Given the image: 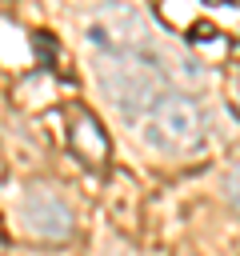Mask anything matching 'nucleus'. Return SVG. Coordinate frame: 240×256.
I'll return each mask as SVG.
<instances>
[{
  "mask_svg": "<svg viewBox=\"0 0 240 256\" xmlns=\"http://www.w3.org/2000/svg\"><path fill=\"white\" fill-rule=\"evenodd\" d=\"M96 80H100V92L128 120H144L152 104L168 92L164 68L140 48H104L96 56Z\"/></svg>",
  "mask_w": 240,
  "mask_h": 256,
  "instance_id": "1",
  "label": "nucleus"
},
{
  "mask_svg": "<svg viewBox=\"0 0 240 256\" xmlns=\"http://www.w3.org/2000/svg\"><path fill=\"white\" fill-rule=\"evenodd\" d=\"M144 140L168 156H184V152L200 148V140H204L200 104L184 92H164L152 104V112L144 116Z\"/></svg>",
  "mask_w": 240,
  "mask_h": 256,
  "instance_id": "2",
  "label": "nucleus"
},
{
  "mask_svg": "<svg viewBox=\"0 0 240 256\" xmlns=\"http://www.w3.org/2000/svg\"><path fill=\"white\" fill-rule=\"evenodd\" d=\"M20 220L28 236L36 240H68L72 236V212L52 188H28L20 204Z\"/></svg>",
  "mask_w": 240,
  "mask_h": 256,
  "instance_id": "3",
  "label": "nucleus"
},
{
  "mask_svg": "<svg viewBox=\"0 0 240 256\" xmlns=\"http://www.w3.org/2000/svg\"><path fill=\"white\" fill-rule=\"evenodd\" d=\"M92 40H104L108 48H140L148 40V24L128 0H104L92 20Z\"/></svg>",
  "mask_w": 240,
  "mask_h": 256,
  "instance_id": "4",
  "label": "nucleus"
},
{
  "mask_svg": "<svg viewBox=\"0 0 240 256\" xmlns=\"http://www.w3.org/2000/svg\"><path fill=\"white\" fill-rule=\"evenodd\" d=\"M72 144H76L80 160H88V164H104L108 160V136H104V128H100V120L92 112H80L72 120Z\"/></svg>",
  "mask_w": 240,
  "mask_h": 256,
  "instance_id": "5",
  "label": "nucleus"
},
{
  "mask_svg": "<svg viewBox=\"0 0 240 256\" xmlns=\"http://www.w3.org/2000/svg\"><path fill=\"white\" fill-rule=\"evenodd\" d=\"M224 192H228V204L240 212V164L228 172V180H224Z\"/></svg>",
  "mask_w": 240,
  "mask_h": 256,
  "instance_id": "6",
  "label": "nucleus"
},
{
  "mask_svg": "<svg viewBox=\"0 0 240 256\" xmlns=\"http://www.w3.org/2000/svg\"><path fill=\"white\" fill-rule=\"evenodd\" d=\"M208 4H224V0H208Z\"/></svg>",
  "mask_w": 240,
  "mask_h": 256,
  "instance_id": "7",
  "label": "nucleus"
}]
</instances>
